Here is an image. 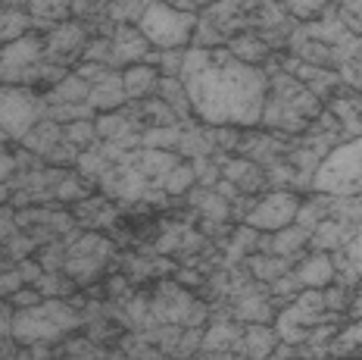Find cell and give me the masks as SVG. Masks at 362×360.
Segmentation results:
<instances>
[{"label":"cell","instance_id":"cell-23","mask_svg":"<svg viewBox=\"0 0 362 360\" xmlns=\"http://www.w3.org/2000/svg\"><path fill=\"white\" fill-rule=\"evenodd\" d=\"M28 13H32L37 28H54L59 22L69 19L72 13V0H28Z\"/></svg>","mask_w":362,"mask_h":360},{"label":"cell","instance_id":"cell-29","mask_svg":"<svg viewBox=\"0 0 362 360\" xmlns=\"http://www.w3.org/2000/svg\"><path fill=\"white\" fill-rule=\"evenodd\" d=\"M303 288H306V285L300 282L297 269H293V273L288 269V273H284V276H278V279L269 285V291H272V301H288V304H291L293 298H297Z\"/></svg>","mask_w":362,"mask_h":360},{"label":"cell","instance_id":"cell-40","mask_svg":"<svg viewBox=\"0 0 362 360\" xmlns=\"http://www.w3.org/2000/svg\"><path fill=\"white\" fill-rule=\"evenodd\" d=\"M19 226H16V213L13 210H4L0 207V242H6V238L13 235Z\"/></svg>","mask_w":362,"mask_h":360},{"label":"cell","instance_id":"cell-45","mask_svg":"<svg viewBox=\"0 0 362 360\" xmlns=\"http://www.w3.org/2000/svg\"><path fill=\"white\" fill-rule=\"evenodd\" d=\"M0 4H6V6H19V4H28V0H0Z\"/></svg>","mask_w":362,"mask_h":360},{"label":"cell","instance_id":"cell-28","mask_svg":"<svg viewBox=\"0 0 362 360\" xmlns=\"http://www.w3.org/2000/svg\"><path fill=\"white\" fill-rule=\"evenodd\" d=\"M54 191H57V201H63V204H78V201H85L90 194L85 176H81V179L78 176H63Z\"/></svg>","mask_w":362,"mask_h":360},{"label":"cell","instance_id":"cell-27","mask_svg":"<svg viewBox=\"0 0 362 360\" xmlns=\"http://www.w3.org/2000/svg\"><path fill=\"white\" fill-rule=\"evenodd\" d=\"M63 138H66V141H72V145H75V147H81V151H88L90 145H97V141H100V135H97L94 116H88V119H75V123H66V125H63Z\"/></svg>","mask_w":362,"mask_h":360},{"label":"cell","instance_id":"cell-24","mask_svg":"<svg viewBox=\"0 0 362 360\" xmlns=\"http://www.w3.org/2000/svg\"><path fill=\"white\" fill-rule=\"evenodd\" d=\"M32 26V13H25L22 6H0V44H10L22 35H28Z\"/></svg>","mask_w":362,"mask_h":360},{"label":"cell","instance_id":"cell-10","mask_svg":"<svg viewBox=\"0 0 362 360\" xmlns=\"http://www.w3.org/2000/svg\"><path fill=\"white\" fill-rule=\"evenodd\" d=\"M150 54H153V44L141 35V28L134 22H119L112 28V60H110L112 69H125L132 63H141Z\"/></svg>","mask_w":362,"mask_h":360},{"label":"cell","instance_id":"cell-11","mask_svg":"<svg viewBox=\"0 0 362 360\" xmlns=\"http://www.w3.org/2000/svg\"><path fill=\"white\" fill-rule=\"evenodd\" d=\"M244 339V329H240V320H225L218 317L213 320V326L203 329V344L200 351L206 357H231L238 354V344Z\"/></svg>","mask_w":362,"mask_h":360},{"label":"cell","instance_id":"cell-31","mask_svg":"<svg viewBox=\"0 0 362 360\" xmlns=\"http://www.w3.org/2000/svg\"><path fill=\"white\" fill-rule=\"evenodd\" d=\"M78 157H81V147H75L72 141H59V145L50 151L44 160L47 163H54V167H72V163H78Z\"/></svg>","mask_w":362,"mask_h":360},{"label":"cell","instance_id":"cell-14","mask_svg":"<svg viewBox=\"0 0 362 360\" xmlns=\"http://www.w3.org/2000/svg\"><path fill=\"white\" fill-rule=\"evenodd\" d=\"M297 276L306 288H325L337 279V266H334V257L328 251H313L306 254L303 260L297 264Z\"/></svg>","mask_w":362,"mask_h":360},{"label":"cell","instance_id":"cell-19","mask_svg":"<svg viewBox=\"0 0 362 360\" xmlns=\"http://www.w3.org/2000/svg\"><path fill=\"white\" fill-rule=\"evenodd\" d=\"M187 201H191L194 207L203 213V220L206 223H225V220H231V204H228V198H222L216 189H194L191 194H187Z\"/></svg>","mask_w":362,"mask_h":360},{"label":"cell","instance_id":"cell-30","mask_svg":"<svg viewBox=\"0 0 362 360\" xmlns=\"http://www.w3.org/2000/svg\"><path fill=\"white\" fill-rule=\"evenodd\" d=\"M35 247H41V244H37V238L28 235V232H13V235L6 238V254H10V260H16V264L32 257Z\"/></svg>","mask_w":362,"mask_h":360},{"label":"cell","instance_id":"cell-16","mask_svg":"<svg viewBox=\"0 0 362 360\" xmlns=\"http://www.w3.org/2000/svg\"><path fill=\"white\" fill-rule=\"evenodd\" d=\"M281 342L278 339V329L275 326H266V322H250L244 329V339L238 344V354L244 357H272L275 344Z\"/></svg>","mask_w":362,"mask_h":360},{"label":"cell","instance_id":"cell-8","mask_svg":"<svg viewBox=\"0 0 362 360\" xmlns=\"http://www.w3.org/2000/svg\"><path fill=\"white\" fill-rule=\"evenodd\" d=\"M297 210H300V198L293 189H275L269 191L266 198H259L253 204V210L244 216L247 226L259 229V232H278L284 226H291L297 220Z\"/></svg>","mask_w":362,"mask_h":360},{"label":"cell","instance_id":"cell-21","mask_svg":"<svg viewBox=\"0 0 362 360\" xmlns=\"http://www.w3.org/2000/svg\"><path fill=\"white\" fill-rule=\"evenodd\" d=\"M90 94V81L81 79L78 72H66L57 85L47 88V103H85Z\"/></svg>","mask_w":362,"mask_h":360},{"label":"cell","instance_id":"cell-1","mask_svg":"<svg viewBox=\"0 0 362 360\" xmlns=\"http://www.w3.org/2000/svg\"><path fill=\"white\" fill-rule=\"evenodd\" d=\"M178 79L185 81L191 113L206 125L253 129L269 97L266 69L244 63L228 47H187Z\"/></svg>","mask_w":362,"mask_h":360},{"label":"cell","instance_id":"cell-15","mask_svg":"<svg viewBox=\"0 0 362 360\" xmlns=\"http://www.w3.org/2000/svg\"><path fill=\"white\" fill-rule=\"evenodd\" d=\"M88 103L94 107V113H107V110L125 107V103H128V94H125L122 76L112 69L107 79L94 81V85H90V94H88Z\"/></svg>","mask_w":362,"mask_h":360},{"label":"cell","instance_id":"cell-37","mask_svg":"<svg viewBox=\"0 0 362 360\" xmlns=\"http://www.w3.org/2000/svg\"><path fill=\"white\" fill-rule=\"evenodd\" d=\"M22 285H25V279H22L19 266L4 269V273H0V298H10L16 288H22Z\"/></svg>","mask_w":362,"mask_h":360},{"label":"cell","instance_id":"cell-32","mask_svg":"<svg viewBox=\"0 0 362 360\" xmlns=\"http://www.w3.org/2000/svg\"><path fill=\"white\" fill-rule=\"evenodd\" d=\"M331 4V0H284L288 13L293 19H309V16H319L322 10Z\"/></svg>","mask_w":362,"mask_h":360},{"label":"cell","instance_id":"cell-41","mask_svg":"<svg viewBox=\"0 0 362 360\" xmlns=\"http://www.w3.org/2000/svg\"><path fill=\"white\" fill-rule=\"evenodd\" d=\"M100 4H107V0H72V13L75 16H90Z\"/></svg>","mask_w":362,"mask_h":360},{"label":"cell","instance_id":"cell-46","mask_svg":"<svg viewBox=\"0 0 362 360\" xmlns=\"http://www.w3.org/2000/svg\"><path fill=\"white\" fill-rule=\"evenodd\" d=\"M356 88L362 91V60H359V79H356Z\"/></svg>","mask_w":362,"mask_h":360},{"label":"cell","instance_id":"cell-34","mask_svg":"<svg viewBox=\"0 0 362 360\" xmlns=\"http://www.w3.org/2000/svg\"><path fill=\"white\" fill-rule=\"evenodd\" d=\"M341 22L353 35H362V0H341Z\"/></svg>","mask_w":362,"mask_h":360},{"label":"cell","instance_id":"cell-25","mask_svg":"<svg viewBox=\"0 0 362 360\" xmlns=\"http://www.w3.org/2000/svg\"><path fill=\"white\" fill-rule=\"evenodd\" d=\"M194 185H197V172H194V163L187 160V157H181L175 167L169 169V176H165L163 191H165V194H185V191H191Z\"/></svg>","mask_w":362,"mask_h":360},{"label":"cell","instance_id":"cell-13","mask_svg":"<svg viewBox=\"0 0 362 360\" xmlns=\"http://www.w3.org/2000/svg\"><path fill=\"white\" fill-rule=\"evenodd\" d=\"M160 79H163V72L156 69L153 63H147V60L125 66L122 81H125L128 101H144V97H153L156 88H160Z\"/></svg>","mask_w":362,"mask_h":360},{"label":"cell","instance_id":"cell-2","mask_svg":"<svg viewBox=\"0 0 362 360\" xmlns=\"http://www.w3.org/2000/svg\"><path fill=\"white\" fill-rule=\"evenodd\" d=\"M81 313L59 298H44L32 307H19L13 313L10 335L19 344H50L81 326Z\"/></svg>","mask_w":362,"mask_h":360},{"label":"cell","instance_id":"cell-42","mask_svg":"<svg viewBox=\"0 0 362 360\" xmlns=\"http://www.w3.org/2000/svg\"><path fill=\"white\" fill-rule=\"evenodd\" d=\"M350 313L356 320H362V291H356V295H353V301H350Z\"/></svg>","mask_w":362,"mask_h":360},{"label":"cell","instance_id":"cell-47","mask_svg":"<svg viewBox=\"0 0 362 360\" xmlns=\"http://www.w3.org/2000/svg\"><path fill=\"white\" fill-rule=\"evenodd\" d=\"M194 4H200V6H209V4H216V0H194Z\"/></svg>","mask_w":362,"mask_h":360},{"label":"cell","instance_id":"cell-6","mask_svg":"<svg viewBox=\"0 0 362 360\" xmlns=\"http://www.w3.org/2000/svg\"><path fill=\"white\" fill-rule=\"evenodd\" d=\"M153 317L160 326L172 322V326H203L206 322V304L197 301L181 282H163L156 295L150 298Z\"/></svg>","mask_w":362,"mask_h":360},{"label":"cell","instance_id":"cell-43","mask_svg":"<svg viewBox=\"0 0 362 360\" xmlns=\"http://www.w3.org/2000/svg\"><path fill=\"white\" fill-rule=\"evenodd\" d=\"M178 282H181V285H187V282L197 285V282H200V276H197V273H178Z\"/></svg>","mask_w":362,"mask_h":360},{"label":"cell","instance_id":"cell-36","mask_svg":"<svg viewBox=\"0 0 362 360\" xmlns=\"http://www.w3.org/2000/svg\"><path fill=\"white\" fill-rule=\"evenodd\" d=\"M75 72H78L81 79H88L90 85H94V81H100V79H107V76H110L112 66H107V63H94V60H81V63L75 66Z\"/></svg>","mask_w":362,"mask_h":360},{"label":"cell","instance_id":"cell-33","mask_svg":"<svg viewBox=\"0 0 362 360\" xmlns=\"http://www.w3.org/2000/svg\"><path fill=\"white\" fill-rule=\"evenodd\" d=\"M322 291H325V304H328L331 313L350 310V301H353V298H350V288H346V285H334V282H331V285H325Z\"/></svg>","mask_w":362,"mask_h":360},{"label":"cell","instance_id":"cell-4","mask_svg":"<svg viewBox=\"0 0 362 360\" xmlns=\"http://www.w3.org/2000/svg\"><path fill=\"white\" fill-rule=\"evenodd\" d=\"M197 22L200 16L194 10L175 6L169 0H147L144 13H141V19L134 26L141 28V35L156 50H169V47H191Z\"/></svg>","mask_w":362,"mask_h":360},{"label":"cell","instance_id":"cell-18","mask_svg":"<svg viewBox=\"0 0 362 360\" xmlns=\"http://www.w3.org/2000/svg\"><path fill=\"white\" fill-rule=\"evenodd\" d=\"M269 235H272V254H281V257L297 260L300 254H303V247L309 244V235H313V232L293 220L291 226H284L278 232H269Z\"/></svg>","mask_w":362,"mask_h":360},{"label":"cell","instance_id":"cell-5","mask_svg":"<svg viewBox=\"0 0 362 360\" xmlns=\"http://www.w3.org/2000/svg\"><path fill=\"white\" fill-rule=\"evenodd\" d=\"M47 97L37 94L32 85H4L0 88V129L10 138L22 141L47 116Z\"/></svg>","mask_w":362,"mask_h":360},{"label":"cell","instance_id":"cell-17","mask_svg":"<svg viewBox=\"0 0 362 360\" xmlns=\"http://www.w3.org/2000/svg\"><path fill=\"white\" fill-rule=\"evenodd\" d=\"M59 141H63V123H57V119H50V116H44L32 132L22 135V147H25V151H32V154H37L41 160L54 151Z\"/></svg>","mask_w":362,"mask_h":360},{"label":"cell","instance_id":"cell-26","mask_svg":"<svg viewBox=\"0 0 362 360\" xmlns=\"http://www.w3.org/2000/svg\"><path fill=\"white\" fill-rule=\"evenodd\" d=\"M325 216H331V194H322V191H319L313 201H300L297 223H300V226H306L309 232L319 226Z\"/></svg>","mask_w":362,"mask_h":360},{"label":"cell","instance_id":"cell-20","mask_svg":"<svg viewBox=\"0 0 362 360\" xmlns=\"http://www.w3.org/2000/svg\"><path fill=\"white\" fill-rule=\"evenodd\" d=\"M225 47H228L238 60L253 63V66H259L269 60V41L259 38V35H253V32H235L228 41H225Z\"/></svg>","mask_w":362,"mask_h":360},{"label":"cell","instance_id":"cell-39","mask_svg":"<svg viewBox=\"0 0 362 360\" xmlns=\"http://www.w3.org/2000/svg\"><path fill=\"white\" fill-rule=\"evenodd\" d=\"M16 157H13L10 151L4 147V141H0V182H10V176L16 172Z\"/></svg>","mask_w":362,"mask_h":360},{"label":"cell","instance_id":"cell-7","mask_svg":"<svg viewBox=\"0 0 362 360\" xmlns=\"http://www.w3.org/2000/svg\"><path fill=\"white\" fill-rule=\"evenodd\" d=\"M112 257V244L97 232H78L72 238V244H66V276H72L78 285H88L100 276V269L107 266Z\"/></svg>","mask_w":362,"mask_h":360},{"label":"cell","instance_id":"cell-38","mask_svg":"<svg viewBox=\"0 0 362 360\" xmlns=\"http://www.w3.org/2000/svg\"><path fill=\"white\" fill-rule=\"evenodd\" d=\"M19 273H22V279H25V285H35L37 279H41L44 266H41V260L35 264L32 257H25V260H19Z\"/></svg>","mask_w":362,"mask_h":360},{"label":"cell","instance_id":"cell-44","mask_svg":"<svg viewBox=\"0 0 362 360\" xmlns=\"http://www.w3.org/2000/svg\"><path fill=\"white\" fill-rule=\"evenodd\" d=\"M6 201H10V185H6V182H0V207H4Z\"/></svg>","mask_w":362,"mask_h":360},{"label":"cell","instance_id":"cell-9","mask_svg":"<svg viewBox=\"0 0 362 360\" xmlns=\"http://www.w3.org/2000/svg\"><path fill=\"white\" fill-rule=\"evenodd\" d=\"M85 44H88L85 26H78V22H59L44 38V57L57 66H69L85 54Z\"/></svg>","mask_w":362,"mask_h":360},{"label":"cell","instance_id":"cell-22","mask_svg":"<svg viewBox=\"0 0 362 360\" xmlns=\"http://www.w3.org/2000/svg\"><path fill=\"white\" fill-rule=\"evenodd\" d=\"M291 264H293L291 257H281V254H262V251H256L253 257H247V269H250V279L266 282V285H272V282L278 279V276L288 273Z\"/></svg>","mask_w":362,"mask_h":360},{"label":"cell","instance_id":"cell-3","mask_svg":"<svg viewBox=\"0 0 362 360\" xmlns=\"http://www.w3.org/2000/svg\"><path fill=\"white\" fill-rule=\"evenodd\" d=\"M313 189L334 198L362 194V135L341 141L322 157L313 172Z\"/></svg>","mask_w":362,"mask_h":360},{"label":"cell","instance_id":"cell-35","mask_svg":"<svg viewBox=\"0 0 362 360\" xmlns=\"http://www.w3.org/2000/svg\"><path fill=\"white\" fill-rule=\"evenodd\" d=\"M81 60H94V63H107L110 66V60H112V38H94V41H88Z\"/></svg>","mask_w":362,"mask_h":360},{"label":"cell","instance_id":"cell-12","mask_svg":"<svg viewBox=\"0 0 362 360\" xmlns=\"http://www.w3.org/2000/svg\"><path fill=\"white\" fill-rule=\"evenodd\" d=\"M222 176L231 179V182H235L244 194H256V191H262L269 185L266 167H259V163L250 160V157H244V154L222 160Z\"/></svg>","mask_w":362,"mask_h":360}]
</instances>
